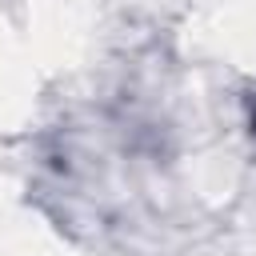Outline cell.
<instances>
[{"label":"cell","instance_id":"cell-1","mask_svg":"<svg viewBox=\"0 0 256 256\" xmlns=\"http://www.w3.org/2000/svg\"><path fill=\"white\" fill-rule=\"evenodd\" d=\"M252 132H256V108H252Z\"/></svg>","mask_w":256,"mask_h":256}]
</instances>
